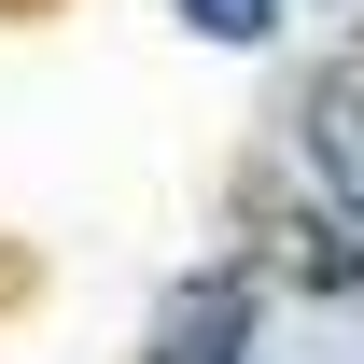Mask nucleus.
Here are the masks:
<instances>
[{
	"label": "nucleus",
	"instance_id": "obj_3",
	"mask_svg": "<svg viewBox=\"0 0 364 364\" xmlns=\"http://www.w3.org/2000/svg\"><path fill=\"white\" fill-rule=\"evenodd\" d=\"M225 336H238V294H210V309L182 322V350H168V364H225Z\"/></svg>",
	"mask_w": 364,
	"mask_h": 364
},
{
	"label": "nucleus",
	"instance_id": "obj_1",
	"mask_svg": "<svg viewBox=\"0 0 364 364\" xmlns=\"http://www.w3.org/2000/svg\"><path fill=\"white\" fill-rule=\"evenodd\" d=\"M309 154L336 168V196L364 210V56H350V70H336V85L309 98Z\"/></svg>",
	"mask_w": 364,
	"mask_h": 364
},
{
	"label": "nucleus",
	"instance_id": "obj_2",
	"mask_svg": "<svg viewBox=\"0 0 364 364\" xmlns=\"http://www.w3.org/2000/svg\"><path fill=\"white\" fill-rule=\"evenodd\" d=\"M182 28H210V43H267L280 0H182Z\"/></svg>",
	"mask_w": 364,
	"mask_h": 364
}]
</instances>
